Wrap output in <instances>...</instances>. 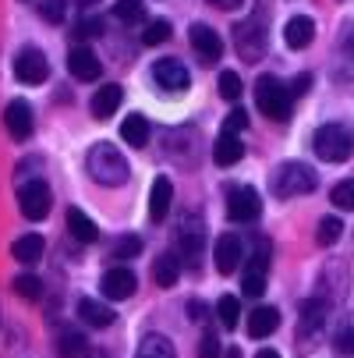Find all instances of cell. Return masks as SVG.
Instances as JSON below:
<instances>
[{
  "label": "cell",
  "mask_w": 354,
  "mask_h": 358,
  "mask_svg": "<svg viewBox=\"0 0 354 358\" xmlns=\"http://www.w3.org/2000/svg\"><path fill=\"white\" fill-rule=\"evenodd\" d=\"M85 171H89V178H92L96 185H103V188H117V185H124L128 174H131L124 152H121L117 145H110V142H96V145L89 149Z\"/></svg>",
  "instance_id": "6da1fadb"
},
{
  "label": "cell",
  "mask_w": 354,
  "mask_h": 358,
  "mask_svg": "<svg viewBox=\"0 0 354 358\" xmlns=\"http://www.w3.org/2000/svg\"><path fill=\"white\" fill-rule=\"evenodd\" d=\"M319 178L309 164H301V160H287L273 171V195L280 199H297V195H309L316 192Z\"/></svg>",
  "instance_id": "7a4b0ae2"
},
{
  "label": "cell",
  "mask_w": 354,
  "mask_h": 358,
  "mask_svg": "<svg viewBox=\"0 0 354 358\" xmlns=\"http://www.w3.org/2000/svg\"><path fill=\"white\" fill-rule=\"evenodd\" d=\"M312 149H316L319 160L340 164V160H347L354 152V128H347V124H323L312 135Z\"/></svg>",
  "instance_id": "3957f363"
},
{
  "label": "cell",
  "mask_w": 354,
  "mask_h": 358,
  "mask_svg": "<svg viewBox=\"0 0 354 358\" xmlns=\"http://www.w3.org/2000/svg\"><path fill=\"white\" fill-rule=\"evenodd\" d=\"M256 107L273 117V121H287L290 117V92L276 75H259L256 82Z\"/></svg>",
  "instance_id": "277c9868"
},
{
  "label": "cell",
  "mask_w": 354,
  "mask_h": 358,
  "mask_svg": "<svg viewBox=\"0 0 354 358\" xmlns=\"http://www.w3.org/2000/svg\"><path fill=\"white\" fill-rule=\"evenodd\" d=\"M259 213H263V199L251 185L227 188V217L234 224H251V220H259Z\"/></svg>",
  "instance_id": "5b68a950"
},
{
  "label": "cell",
  "mask_w": 354,
  "mask_h": 358,
  "mask_svg": "<svg viewBox=\"0 0 354 358\" xmlns=\"http://www.w3.org/2000/svg\"><path fill=\"white\" fill-rule=\"evenodd\" d=\"M50 202H54V195H50V185L32 178V181H22L18 185V210L25 220H43L50 213Z\"/></svg>",
  "instance_id": "8992f818"
},
{
  "label": "cell",
  "mask_w": 354,
  "mask_h": 358,
  "mask_svg": "<svg viewBox=\"0 0 354 358\" xmlns=\"http://www.w3.org/2000/svg\"><path fill=\"white\" fill-rule=\"evenodd\" d=\"M15 78L22 85H39V82L50 78V61H46L43 50H36V46L22 50V54L15 57Z\"/></svg>",
  "instance_id": "52a82bcc"
},
{
  "label": "cell",
  "mask_w": 354,
  "mask_h": 358,
  "mask_svg": "<svg viewBox=\"0 0 354 358\" xmlns=\"http://www.w3.org/2000/svg\"><path fill=\"white\" fill-rule=\"evenodd\" d=\"M234 43H237V54L244 61H259L263 57V50H266V32H263V22L259 15L256 18H248L234 29Z\"/></svg>",
  "instance_id": "ba28073f"
},
{
  "label": "cell",
  "mask_w": 354,
  "mask_h": 358,
  "mask_svg": "<svg viewBox=\"0 0 354 358\" xmlns=\"http://www.w3.org/2000/svg\"><path fill=\"white\" fill-rule=\"evenodd\" d=\"M188 39H191V50L198 54V61H202V64H216V61L223 57V39H220V32H216V29L195 22V25H191V32H188Z\"/></svg>",
  "instance_id": "9c48e42d"
},
{
  "label": "cell",
  "mask_w": 354,
  "mask_h": 358,
  "mask_svg": "<svg viewBox=\"0 0 354 358\" xmlns=\"http://www.w3.org/2000/svg\"><path fill=\"white\" fill-rule=\"evenodd\" d=\"M202 245H206V224H202L198 217H181L177 224V248L184 259H198L202 255Z\"/></svg>",
  "instance_id": "30bf717a"
},
{
  "label": "cell",
  "mask_w": 354,
  "mask_h": 358,
  "mask_svg": "<svg viewBox=\"0 0 354 358\" xmlns=\"http://www.w3.org/2000/svg\"><path fill=\"white\" fill-rule=\"evenodd\" d=\"M153 78H156L160 89L177 92V96L191 85V75H188V68H184L177 57H163V61H156V64H153Z\"/></svg>",
  "instance_id": "8fae6325"
},
{
  "label": "cell",
  "mask_w": 354,
  "mask_h": 358,
  "mask_svg": "<svg viewBox=\"0 0 354 358\" xmlns=\"http://www.w3.org/2000/svg\"><path fill=\"white\" fill-rule=\"evenodd\" d=\"M135 287H138V280H135V273L128 266H114V270L103 273V280H99V291H103V298H110V301L131 298Z\"/></svg>",
  "instance_id": "7c38bea8"
},
{
  "label": "cell",
  "mask_w": 354,
  "mask_h": 358,
  "mask_svg": "<svg viewBox=\"0 0 354 358\" xmlns=\"http://www.w3.org/2000/svg\"><path fill=\"white\" fill-rule=\"evenodd\" d=\"M213 259H216V270L220 273H234L244 259V245L237 234H220L216 238V248H213Z\"/></svg>",
  "instance_id": "4fadbf2b"
},
{
  "label": "cell",
  "mask_w": 354,
  "mask_h": 358,
  "mask_svg": "<svg viewBox=\"0 0 354 358\" xmlns=\"http://www.w3.org/2000/svg\"><path fill=\"white\" fill-rule=\"evenodd\" d=\"M4 128L15 142H25L32 135V107L25 103V99H11L8 110H4Z\"/></svg>",
  "instance_id": "5bb4252c"
},
{
  "label": "cell",
  "mask_w": 354,
  "mask_h": 358,
  "mask_svg": "<svg viewBox=\"0 0 354 358\" xmlns=\"http://www.w3.org/2000/svg\"><path fill=\"white\" fill-rule=\"evenodd\" d=\"M170 206H174V185L170 178H156L153 192H149V217H153V224H163L170 217Z\"/></svg>",
  "instance_id": "9a60e30c"
},
{
  "label": "cell",
  "mask_w": 354,
  "mask_h": 358,
  "mask_svg": "<svg viewBox=\"0 0 354 358\" xmlns=\"http://www.w3.org/2000/svg\"><path fill=\"white\" fill-rule=\"evenodd\" d=\"M68 71H71L78 82H92V78H99L103 64H99V57L92 54L89 46H75L71 54H68Z\"/></svg>",
  "instance_id": "2e32d148"
},
{
  "label": "cell",
  "mask_w": 354,
  "mask_h": 358,
  "mask_svg": "<svg viewBox=\"0 0 354 358\" xmlns=\"http://www.w3.org/2000/svg\"><path fill=\"white\" fill-rule=\"evenodd\" d=\"M241 157H244V142L234 131H220V138L213 145V164L216 167H234Z\"/></svg>",
  "instance_id": "e0dca14e"
},
{
  "label": "cell",
  "mask_w": 354,
  "mask_h": 358,
  "mask_svg": "<svg viewBox=\"0 0 354 358\" xmlns=\"http://www.w3.org/2000/svg\"><path fill=\"white\" fill-rule=\"evenodd\" d=\"M121 99H124V89H121L117 82H110V85H103V89H96V96H92V114H96L99 121L114 117L117 107H121Z\"/></svg>",
  "instance_id": "ac0fdd59"
},
{
  "label": "cell",
  "mask_w": 354,
  "mask_h": 358,
  "mask_svg": "<svg viewBox=\"0 0 354 358\" xmlns=\"http://www.w3.org/2000/svg\"><path fill=\"white\" fill-rule=\"evenodd\" d=\"M312 39H316V22H312L309 15H297V18L287 22V29H283V43H287L290 50H305Z\"/></svg>",
  "instance_id": "d6986e66"
},
{
  "label": "cell",
  "mask_w": 354,
  "mask_h": 358,
  "mask_svg": "<svg viewBox=\"0 0 354 358\" xmlns=\"http://www.w3.org/2000/svg\"><path fill=\"white\" fill-rule=\"evenodd\" d=\"M326 313H330V305L323 298H309L305 305H301V323H297V334L301 337H312L323 323H326Z\"/></svg>",
  "instance_id": "ffe728a7"
},
{
  "label": "cell",
  "mask_w": 354,
  "mask_h": 358,
  "mask_svg": "<svg viewBox=\"0 0 354 358\" xmlns=\"http://www.w3.org/2000/svg\"><path fill=\"white\" fill-rule=\"evenodd\" d=\"M244 327H248V334L256 337V341H259V337H270V334L280 327V313L273 309V305H259V309L248 313V323H244Z\"/></svg>",
  "instance_id": "44dd1931"
},
{
  "label": "cell",
  "mask_w": 354,
  "mask_h": 358,
  "mask_svg": "<svg viewBox=\"0 0 354 358\" xmlns=\"http://www.w3.org/2000/svg\"><path fill=\"white\" fill-rule=\"evenodd\" d=\"M78 320L103 330V327L114 323V309H110V305H103V301H96V298H82L78 301Z\"/></svg>",
  "instance_id": "7402d4cb"
},
{
  "label": "cell",
  "mask_w": 354,
  "mask_h": 358,
  "mask_svg": "<svg viewBox=\"0 0 354 358\" xmlns=\"http://www.w3.org/2000/svg\"><path fill=\"white\" fill-rule=\"evenodd\" d=\"M181 277V263H177V255L174 252H160L156 259H153V280L160 287H174Z\"/></svg>",
  "instance_id": "603a6c76"
},
{
  "label": "cell",
  "mask_w": 354,
  "mask_h": 358,
  "mask_svg": "<svg viewBox=\"0 0 354 358\" xmlns=\"http://www.w3.org/2000/svg\"><path fill=\"white\" fill-rule=\"evenodd\" d=\"M43 248H46V241H43L39 234H25V238H18V241L11 245V255H15L18 263L32 266V263L43 259Z\"/></svg>",
  "instance_id": "cb8c5ba5"
},
{
  "label": "cell",
  "mask_w": 354,
  "mask_h": 358,
  "mask_svg": "<svg viewBox=\"0 0 354 358\" xmlns=\"http://www.w3.org/2000/svg\"><path fill=\"white\" fill-rule=\"evenodd\" d=\"M121 138H124L128 145H135V149H145V142H149V121H145L142 114L124 117V121H121Z\"/></svg>",
  "instance_id": "d4e9b609"
},
{
  "label": "cell",
  "mask_w": 354,
  "mask_h": 358,
  "mask_svg": "<svg viewBox=\"0 0 354 358\" xmlns=\"http://www.w3.org/2000/svg\"><path fill=\"white\" fill-rule=\"evenodd\" d=\"M68 231H71V238L82 241V245H92V241L99 238V227H96L82 210H68Z\"/></svg>",
  "instance_id": "484cf974"
},
{
  "label": "cell",
  "mask_w": 354,
  "mask_h": 358,
  "mask_svg": "<svg viewBox=\"0 0 354 358\" xmlns=\"http://www.w3.org/2000/svg\"><path fill=\"white\" fill-rule=\"evenodd\" d=\"M57 355L61 358H89V341L78 330H61L57 334Z\"/></svg>",
  "instance_id": "4316f807"
},
{
  "label": "cell",
  "mask_w": 354,
  "mask_h": 358,
  "mask_svg": "<svg viewBox=\"0 0 354 358\" xmlns=\"http://www.w3.org/2000/svg\"><path fill=\"white\" fill-rule=\"evenodd\" d=\"M135 358H174V344L163 337V334H145Z\"/></svg>",
  "instance_id": "83f0119b"
},
{
  "label": "cell",
  "mask_w": 354,
  "mask_h": 358,
  "mask_svg": "<svg viewBox=\"0 0 354 358\" xmlns=\"http://www.w3.org/2000/svg\"><path fill=\"white\" fill-rule=\"evenodd\" d=\"M216 316H220V323H223L227 330H234V327L241 323V301H237L234 294H223V298L216 301Z\"/></svg>",
  "instance_id": "f1b7e54d"
},
{
  "label": "cell",
  "mask_w": 354,
  "mask_h": 358,
  "mask_svg": "<svg viewBox=\"0 0 354 358\" xmlns=\"http://www.w3.org/2000/svg\"><path fill=\"white\" fill-rule=\"evenodd\" d=\"M114 15H117L124 25H138V22H145V4H142V0H117Z\"/></svg>",
  "instance_id": "f546056e"
},
{
  "label": "cell",
  "mask_w": 354,
  "mask_h": 358,
  "mask_svg": "<svg viewBox=\"0 0 354 358\" xmlns=\"http://www.w3.org/2000/svg\"><path fill=\"white\" fill-rule=\"evenodd\" d=\"M170 39V22L167 18H153V22H145V32H142V43L145 46H160Z\"/></svg>",
  "instance_id": "4dcf8cb0"
},
{
  "label": "cell",
  "mask_w": 354,
  "mask_h": 358,
  "mask_svg": "<svg viewBox=\"0 0 354 358\" xmlns=\"http://www.w3.org/2000/svg\"><path fill=\"white\" fill-rule=\"evenodd\" d=\"M340 234H344V224H340L337 217H323V220H319V231H316V241H319L323 248H330V245L340 241Z\"/></svg>",
  "instance_id": "1f68e13d"
},
{
  "label": "cell",
  "mask_w": 354,
  "mask_h": 358,
  "mask_svg": "<svg viewBox=\"0 0 354 358\" xmlns=\"http://www.w3.org/2000/svg\"><path fill=\"white\" fill-rule=\"evenodd\" d=\"M138 252H142V238H138V234H124V238H117L114 248H110L114 259H135Z\"/></svg>",
  "instance_id": "d6a6232c"
},
{
  "label": "cell",
  "mask_w": 354,
  "mask_h": 358,
  "mask_svg": "<svg viewBox=\"0 0 354 358\" xmlns=\"http://www.w3.org/2000/svg\"><path fill=\"white\" fill-rule=\"evenodd\" d=\"M330 202H333L337 210H354V178H347V181L333 185V192H330Z\"/></svg>",
  "instance_id": "836d02e7"
},
{
  "label": "cell",
  "mask_w": 354,
  "mask_h": 358,
  "mask_svg": "<svg viewBox=\"0 0 354 358\" xmlns=\"http://www.w3.org/2000/svg\"><path fill=\"white\" fill-rule=\"evenodd\" d=\"M39 15H43V22H50V25H61L64 15H68V0H43Z\"/></svg>",
  "instance_id": "e575fe53"
},
{
  "label": "cell",
  "mask_w": 354,
  "mask_h": 358,
  "mask_svg": "<svg viewBox=\"0 0 354 358\" xmlns=\"http://www.w3.org/2000/svg\"><path fill=\"white\" fill-rule=\"evenodd\" d=\"M220 96L223 99H237L241 96V75L237 71H220Z\"/></svg>",
  "instance_id": "d590c367"
},
{
  "label": "cell",
  "mask_w": 354,
  "mask_h": 358,
  "mask_svg": "<svg viewBox=\"0 0 354 358\" xmlns=\"http://www.w3.org/2000/svg\"><path fill=\"white\" fill-rule=\"evenodd\" d=\"M15 291H18L22 298H39V294H43V284H39V277L22 273V277H15Z\"/></svg>",
  "instance_id": "8d00e7d4"
},
{
  "label": "cell",
  "mask_w": 354,
  "mask_h": 358,
  "mask_svg": "<svg viewBox=\"0 0 354 358\" xmlns=\"http://www.w3.org/2000/svg\"><path fill=\"white\" fill-rule=\"evenodd\" d=\"M333 348H337V355H354V323H344V327L337 330Z\"/></svg>",
  "instance_id": "74e56055"
},
{
  "label": "cell",
  "mask_w": 354,
  "mask_h": 358,
  "mask_svg": "<svg viewBox=\"0 0 354 358\" xmlns=\"http://www.w3.org/2000/svg\"><path fill=\"white\" fill-rule=\"evenodd\" d=\"M241 291H244V298H263V291H266V273H244Z\"/></svg>",
  "instance_id": "f35d334b"
},
{
  "label": "cell",
  "mask_w": 354,
  "mask_h": 358,
  "mask_svg": "<svg viewBox=\"0 0 354 358\" xmlns=\"http://www.w3.org/2000/svg\"><path fill=\"white\" fill-rule=\"evenodd\" d=\"M198 358H220V337H216L213 330L202 334V341H198Z\"/></svg>",
  "instance_id": "ab89813d"
},
{
  "label": "cell",
  "mask_w": 354,
  "mask_h": 358,
  "mask_svg": "<svg viewBox=\"0 0 354 358\" xmlns=\"http://www.w3.org/2000/svg\"><path fill=\"white\" fill-rule=\"evenodd\" d=\"M99 32H103V22H99V18H82V22L75 25V36H78V39H92V36H99Z\"/></svg>",
  "instance_id": "60d3db41"
},
{
  "label": "cell",
  "mask_w": 354,
  "mask_h": 358,
  "mask_svg": "<svg viewBox=\"0 0 354 358\" xmlns=\"http://www.w3.org/2000/svg\"><path fill=\"white\" fill-rule=\"evenodd\" d=\"M244 128H248V114H244L241 107H234V110L227 114V121H223V131H234V135H237V131H244Z\"/></svg>",
  "instance_id": "b9f144b4"
},
{
  "label": "cell",
  "mask_w": 354,
  "mask_h": 358,
  "mask_svg": "<svg viewBox=\"0 0 354 358\" xmlns=\"http://www.w3.org/2000/svg\"><path fill=\"white\" fill-rule=\"evenodd\" d=\"M309 85H312V75H297V78L290 82V89H287V92H290V96H305V92H309Z\"/></svg>",
  "instance_id": "7bdbcfd3"
},
{
  "label": "cell",
  "mask_w": 354,
  "mask_h": 358,
  "mask_svg": "<svg viewBox=\"0 0 354 358\" xmlns=\"http://www.w3.org/2000/svg\"><path fill=\"white\" fill-rule=\"evenodd\" d=\"M206 4H213V8H220V11H234V8L244 4V0H206Z\"/></svg>",
  "instance_id": "ee69618b"
},
{
  "label": "cell",
  "mask_w": 354,
  "mask_h": 358,
  "mask_svg": "<svg viewBox=\"0 0 354 358\" xmlns=\"http://www.w3.org/2000/svg\"><path fill=\"white\" fill-rule=\"evenodd\" d=\"M188 313H191V320H202V316H206V305H202V301H188Z\"/></svg>",
  "instance_id": "f6af8a7d"
},
{
  "label": "cell",
  "mask_w": 354,
  "mask_h": 358,
  "mask_svg": "<svg viewBox=\"0 0 354 358\" xmlns=\"http://www.w3.org/2000/svg\"><path fill=\"white\" fill-rule=\"evenodd\" d=\"M256 358H280V355H276V351H273V348H263V351H259V355H256Z\"/></svg>",
  "instance_id": "bcb514c9"
},
{
  "label": "cell",
  "mask_w": 354,
  "mask_h": 358,
  "mask_svg": "<svg viewBox=\"0 0 354 358\" xmlns=\"http://www.w3.org/2000/svg\"><path fill=\"white\" fill-rule=\"evenodd\" d=\"M227 358H241V351H237V348H230V351H227Z\"/></svg>",
  "instance_id": "7dc6e473"
},
{
  "label": "cell",
  "mask_w": 354,
  "mask_h": 358,
  "mask_svg": "<svg viewBox=\"0 0 354 358\" xmlns=\"http://www.w3.org/2000/svg\"><path fill=\"white\" fill-rule=\"evenodd\" d=\"M82 4H85V8H89V4H96V0H82Z\"/></svg>",
  "instance_id": "c3c4849f"
}]
</instances>
